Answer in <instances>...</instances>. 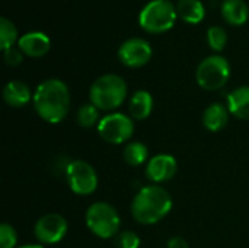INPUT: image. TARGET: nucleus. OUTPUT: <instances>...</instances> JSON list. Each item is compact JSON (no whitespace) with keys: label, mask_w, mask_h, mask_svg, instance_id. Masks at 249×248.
Returning <instances> with one entry per match:
<instances>
[{"label":"nucleus","mask_w":249,"mask_h":248,"mask_svg":"<svg viewBox=\"0 0 249 248\" xmlns=\"http://www.w3.org/2000/svg\"><path fill=\"white\" fill-rule=\"evenodd\" d=\"M32 99L36 114L47 123L57 124L69 113L70 92L67 85L58 79H48L39 83Z\"/></svg>","instance_id":"nucleus-1"},{"label":"nucleus","mask_w":249,"mask_h":248,"mask_svg":"<svg viewBox=\"0 0 249 248\" xmlns=\"http://www.w3.org/2000/svg\"><path fill=\"white\" fill-rule=\"evenodd\" d=\"M172 209L171 194L159 186L143 187L131 203L133 218L143 225H153L163 219Z\"/></svg>","instance_id":"nucleus-2"},{"label":"nucleus","mask_w":249,"mask_h":248,"mask_svg":"<svg viewBox=\"0 0 249 248\" xmlns=\"http://www.w3.org/2000/svg\"><path fill=\"white\" fill-rule=\"evenodd\" d=\"M127 96V83L117 75H104L98 77L89 91L90 104L98 110L112 111L118 108Z\"/></svg>","instance_id":"nucleus-3"},{"label":"nucleus","mask_w":249,"mask_h":248,"mask_svg":"<svg viewBox=\"0 0 249 248\" xmlns=\"http://www.w3.org/2000/svg\"><path fill=\"white\" fill-rule=\"evenodd\" d=\"M177 7L169 0H152L139 15L140 26L152 34L169 31L177 19Z\"/></svg>","instance_id":"nucleus-4"},{"label":"nucleus","mask_w":249,"mask_h":248,"mask_svg":"<svg viewBox=\"0 0 249 248\" xmlns=\"http://www.w3.org/2000/svg\"><path fill=\"white\" fill-rule=\"evenodd\" d=\"M86 225L90 232L99 238H112L120 229V215L117 210L104 202L93 203L86 210Z\"/></svg>","instance_id":"nucleus-5"},{"label":"nucleus","mask_w":249,"mask_h":248,"mask_svg":"<svg viewBox=\"0 0 249 248\" xmlns=\"http://www.w3.org/2000/svg\"><path fill=\"white\" fill-rule=\"evenodd\" d=\"M231 76V67L225 57L210 56L204 58L196 72L197 83L207 91H217L226 85Z\"/></svg>","instance_id":"nucleus-6"},{"label":"nucleus","mask_w":249,"mask_h":248,"mask_svg":"<svg viewBox=\"0 0 249 248\" xmlns=\"http://www.w3.org/2000/svg\"><path fill=\"white\" fill-rule=\"evenodd\" d=\"M64 175L73 193L80 196L92 194L98 187V175L92 165L85 161H70L64 168Z\"/></svg>","instance_id":"nucleus-7"},{"label":"nucleus","mask_w":249,"mask_h":248,"mask_svg":"<svg viewBox=\"0 0 249 248\" xmlns=\"http://www.w3.org/2000/svg\"><path fill=\"white\" fill-rule=\"evenodd\" d=\"M134 132V123L128 115L121 113H112L101 118L98 123L99 136L112 145H120L127 142Z\"/></svg>","instance_id":"nucleus-8"},{"label":"nucleus","mask_w":249,"mask_h":248,"mask_svg":"<svg viewBox=\"0 0 249 248\" xmlns=\"http://www.w3.org/2000/svg\"><path fill=\"white\" fill-rule=\"evenodd\" d=\"M35 237L42 244H55L67 232V221L58 213H47L38 219L34 228Z\"/></svg>","instance_id":"nucleus-9"},{"label":"nucleus","mask_w":249,"mask_h":248,"mask_svg":"<svg viewBox=\"0 0 249 248\" xmlns=\"http://www.w3.org/2000/svg\"><path fill=\"white\" fill-rule=\"evenodd\" d=\"M118 58L127 67H142L152 58V47L142 38L127 39L118 50Z\"/></svg>","instance_id":"nucleus-10"},{"label":"nucleus","mask_w":249,"mask_h":248,"mask_svg":"<svg viewBox=\"0 0 249 248\" xmlns=\"http://www.w3.org/2000/svg\"><path fill=\"white\" fill-rule=\"evenodd\" d=\"M177 159L166 153L155 155L146 167V175L150 181L163 183L169 181L177 174Z\"/></svg>","instance_id":"nucleus-11"},{"label":"nucleus","mask_w":249,"mask_h":248,"mask_svg":"<svg viewBox=\"0 0 249 248\" xmlns=\"http://www.w3.org/2000/svg\"><path fill=\"white\" fill-rule=\"evenodd\" d=\"M18 47L29 57H42L50 50V38L42 32H28L18 39Z\"/></svg>","instance_id":"nucleus-12"},{"label":"nucleus","mask_w":249,"mask_h":248,"mask_svg":"<svg viewBox=\"0 0 249 248\" xmlns=\"http://www.w3.org/2000/svg\"><path fill=\"white\" fill-rule=\"evenodd\" d=\"M228 110L239 120H249V86H241L228 95Z\"/></svg>","instance_id":"nucleus-13"},{"label":"nucleus","mask_w":249,"mask_h":248,"mask_svg":"<svg viewBox=\"0 0 249 248\" xmlns=\"http://www.w3.org/2000/svg\"><path fill=\"white\" fill-rule=\"evenodd\" d=\"M229 121V110L222 104H212L203 114V124L209 132H220Z\"/></svg>","instance_id":"nucleus-14"},{"label":"nucleus","mask_w":249,"mask_h":248,"mask_svg":"<svg viewBox=\"0 0 249 248\" xmlns=\"http://www.w3.org/2000/svg\"><path fill=\"white\" fill-rule=\"evenodd\" d=\"M3 98H4L7 105L19 108V107H23L29 102L31 91L23 82L12 80L3 89Z\"/></svg>","instance_id":"nucleus-15"},{"label":"nucleus","mask_w":249,"mask_h":248,"mask_svg":"<svg viewBox=\"0 0 249 248\" xmlns=\"http://www.w3.org/2000/svg\"><path fill=\"white\" fill-rule=\"evenodd\" d=\"M153 110V98L147 91H137L128 104L130 115L136 120H144Z\"/></svg>","instance_id":"nucleus-16"},{"label":"nucleus","mask_w":249,"mask_h":248,"mask_svg":"<svg viewBox=\"0 0 249 248\" xmlns=\"http://www.w3.org/2000/svg\"><path fill=\"white\" fill-rule=\"evenodd\" d=\"M222 15L231 25H242L248 20V6L244 0H225L222 4Z\"/></svg>","instance_id":"nucleus-17"},{"label":"nucleus","mask_w":249,"mask_h":248,"mask_svg":"<svg viewBox=\"0 0 249 248\" xmlns=\"http://www.w3.org/2000/svg\"><path fill=\"white\" fill-rule=\"evenodd\" d=\"M204 6L200 0H178L177 15L188 23H198L204 19Z\"/></svg>","instance_id":"nucleus-18"},{"label":"nucleus","mask_w":249,"mask_h":248,"mask_svg":"<svg viewBox=\"0 0 249 248\" xmlns=\"http://www.w3.org/2000/svg\"><path fill=\"white\" fill-rule=\"evenodd\" d=\"M124 161L131 165V167H137V165H142L147 161V156H149V151L146 148V145L140 143V142H133V143H128L124 149Z\"/></svg>","instance_id":"nucleus-19"},{"label":"nucleus","mask_w":249,"mask_h":248,"mask_svg":"<svg viewBox=\"0 0 249 248\" xmlns=\"http://www.w3.org/2000/svg\"><path fill=\"white\" fill-rule=\"evenodd\" d=\"M18 31L16 26L6 18H0V48L6 51L7 48L13 47V42H16Z\"/></svg>","instance_id":"nucleus-20"},{"label":"nucleus","mask_w":249,"mask_h":248,"mask_svg":"<svg viewBox=\"0 0 249 248\" xmlns=\"http://www.w3.org/2000/svg\"><path fill=\"white\" fill-rule=\"evenodd\" d=\"M77 123L79 126L85 127V129H89V127H93L99 120V111L98 108L93 105V104H85L79 108L77 111Z\"/></svg>","instance_id":"nucleus-21"},{"label":"nucleus","mask_w":249,"mask_h":248,"mask_svg":"<svg viewBox=\"0 0 249 248\" xmlns=\"http://www.w3.org/2000/svg\"><path fill=\"white\" fill-rule=\"evenodd\" d=\"M207 42L214 51H222L226 47L228 35L222 26H212L207 31Z\"/></svg>","instance_id":"nucleus-22"},{"label":"nucleus","mask_w":249,"mask_h":248,"mask_svg":"<svg viewBox=\"0 0 249 248\" xmlns=\"http://www.w3.org/2000/svg\"><path fill=\"white\" fill-rule=\"evenodd\" d=\"M115 246L117 248H139L140 238L133 231H124L115 235Z\"/></svg>","instance_id":"nucleus-23"},{"label":"nucleus","mask_w":249,"mask_h":248,"mask_svg":"<svg viewBox=\"0 0 249 248\" xmlns=\"http://www.w3.org/2000/svg\"><path fill=\"white\" fill-rule=\"evenodd\" d=\"M16 231L9 224L0 225V248H15L16 247Z\"/></svg>","instance_id":"nucleus-24"},{"label":"nucleus","mask_w":249,"mask_h":248,"mask_svg":"<svg viewBox=\"0 0 249 248\" xmlns=\"http://www.w3.org/2000/svg\"><path fill=\"white\" fill-rule=\"evenodd\" d=\"M22 60H23V57H22V51H20L19 48L10 47V48H7V50L4 51V61H6L9 66L15 67V66H18V64H20Z\"/></svg>","instance_id":"nucleus-25"},{"label":"nucleus","mask_w":249,"mask_h":248,"mask_svg":"<svg viewBox=\"0 0 249 248\" xmlns=\"http://www.w3.org/2000/svg\"><path fill=\"white\" fill-rule=\"evenodd\" d=\"M168 248H190L188 247V243L185 238L182 237H172L169 241H168Z\"/></svg>","instance_id":"nucleus-26"},{"label":"nucleus","mask_w":249,"mask_h":248,"mask_svg":"<svg viewBox=\"0 0 249 248\" xmlns=\"http://www.w3.org/2000/svg\"><path fill=\"white\" fill-rule=\"evenodd\" d=\"M19 248H44L42 246H39V244H28V246H23V247H19Z\"/></svg>","instance_id":"nucleus-27"}]
</instances>
